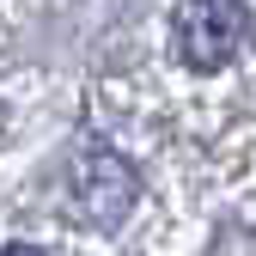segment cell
<instances>
[{"label":"cell","instance_id":"6da1fadb","mask_svg":"<svg viewBox=\"0 0 256 256\" xmlns=\"http://www.w3.org/2000/svg\"><path fill=\"white\" fill-rule=\"evenodd\" d=\"M171 43L189 74H220L250 43V6L244 0H177Z\"/></svg>","mask_w":256,"mask_h":256},{"label":"cell","instance_id":"7a4b0ae2","mask_svg":"<svg viewBox=\"0 0 256 256\" xmlns=\"http://www.w3.org/2000/svg\"><path fill=\"white\" fill-rule=\"evenodd\" d=\"M74 196H80V214L92 226H122L128 208H134V171H128V158H116L110 146H86L74 158Z\"/></svg>","mask_w":256,"mask_h":256},{"label":"cell","instance_id":"3957f363","mask_svg":"<svg viewBox=\"0 0 256 256\" xmlns=\"http://www.w3.org/2000/svg\"><path fill=\"white\" fill-rule=\"evenodd\" d=\"M0 256H43V250H30V244H6Z\"/></svg>","mask_w":256,"mask_h":256}]
</instances>
